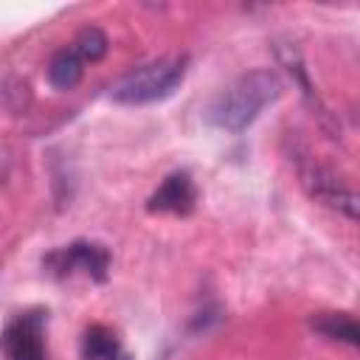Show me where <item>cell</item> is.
<instances>
[{
	"instance_id": "7a4b0ae2",
	"label": "cell",
	"mask_w": 360,
	"mask_h": 360,
	"mask_svg": "<svg viewBox=\"0 0 360 360\" xmlns=\"http://www.w3.org/2000/svg\"><path fill=\"white\" fill-rule=\"evenodd\" d=\"M186 65H188L186 56H160L155 62L138 65L110 84V98L127 107L160 101L183 82Z\"/></svg>"
},
{
	"instance_id": "5b68a950",
	"label": "cell",
	"mask_w": 360,
	"mask_h": 360,
	"mask_svg": "<svg viewBox=\"0 0 360 360\" xmlns=\"http://www.w3.org/2000/svg\"><path fill=\"white\" fill-rule=\"evenodd\" d=\"M197 202V188L188 172H172L158 188L155 194L146 200V208L152 214H191Z\"/></svg>"
},
{
	"instance_id": "277c9868",
	"label": "cell",
	"mask_w": 360,
	"mask_h": 360,
	"mask_svg": "<svg viewBox=\"0 0 360 360\" xmlns=\"http://www.w3.org/2000/svg\"><path fill=\"white\" fill-rule=\"evenodd\" d=\"M42 267L56 278H65V276H73L82 270L93 281H104L107 270H110V250L98 242L79 239V242H70V245L48 253L42 259Z\"/></svg>"
},
{
	"instance_id": "52a82bcc",
	"label": "cell",
	"mask_w": 360,
	"mask_h": 360,
	"mask_svg": "<svg viewBox=\"0 0 360 360\" xmlns=\"http://www.w3.org/2000/svg\"><path fill=\"white\" fill-rule=\"evenodd\" d=\"M79 354L82 360H129V354L121 346V338L104 323H93L84 329Z\"/></svg>"
},
{
	"instance_id": "8992f818",
	"label": "cell",
	"mask_w": 360,
	"mask_h": 360,
	"mask_svg": "<svg viewBox=\"0 0 360 360\" xmlns=\"http://www.w3.org/2000/svg\"><path fill=\"white\" fill-rule=\"evenodd\" d=\"M304 186H307V191L318 202H323V205L346 214L349 219L357 217V197H354V191H349L346 186H340L329 172H323V169H307L304 172Z\"/></svg>"
},
{
	"instance_id": "6da1fadb",
	"label": "cell",
	"mask_w": 360,
	"mask_h": 360,
	"mask_svg": "<svg viewBox=\"0 0 360 360\" xmlns=\"http://www.w3.org/2000/svg\"><path fill=\"white\" fill-rule=\"evenodd\" d=\"M278 96H281V82L273 70H250V73H242L231 87H225L208 104L205 118L217 129L242 132Z\"/></svg>"
},
{
	"instance_id": "30bf717a",
	"label": "cell",
	"mask_w": 360,
	"mask_h": 360,
	"mask_svg": "<svg viewBox=\"0 0 360 360\" xmlns=\"http://www.w3.org/2000/svg\"><path fill=\"white\" fill-rule=\"evenodd\" d=\"M107 34L98 25H84L73 39V51L79 53L82 62H98L107 53Z\"/></svg>"
},
{
	"instance_id": "3957f363",
	"label": "cell",
	"mask_w": 360,
	"mask_h": 360,
	"mask_svg": "<svg viewBox=\"0 0 360 360\" xmlns=\"http://www.w3.org/2000/svg\"><path fill=\"white\" fill-rule=\"evenodd\" d=\"M45 323L48 312L45 309H25L17 312L3 335H0V352L6 360H48L45 352Z\"/></svg>"
},
{
	"instance_id": "ba28073f",
	"label": "cell",
	"mask_w": 360,
	"mask_h": 360,
	"mask_svg": "<svg viewBox=\"0 0 360 360\" xmlns=\"http://www.w3.org/2000/svg\"><path fill=\"white\" fill-rule=\"evenodd\" d=\"M82 73H84V62L79 59V53L73 48L56 51L48 62V82L56 90H73L82 82Z\"/></svg>"
},
{
	"instance_id": "9c48e42d",
	"label": "cell",
	"mask_w": 360,
	"mask_h": 360,
	"mask_svg": "<svg viewBox=\"0 0 360 360\" xmlns=\"http://www.w3.org/2000/svg\"><path fill=\"white\" fill-rule=\"evenodd\" d=\"M312 329L321 332L329 340H343L349 346L360 343V329H357L354 318H349L343 312H321V315H315L312 318Z\"/></svg>"
}]
</instances>
